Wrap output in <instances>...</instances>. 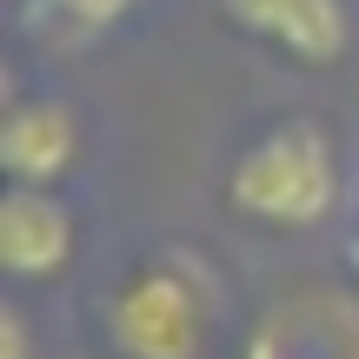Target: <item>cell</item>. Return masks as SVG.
<instances>
[{"label":"cell","mask_w":359,"mask_h":359,"mask_svg":"<svg viewBox=\"0 0 359 359\" xmlns=\"http://www.w3.org/2000/svg\"><path fill=\"white\" fill-rule=\"evenodd\" d=\"M219 206H226V219H240L253 233H313L326 219H339L353 206L339 133L320 114H286L273 127H259L226 160Z\"/></svg>","instance_id":"cell-1"},{"label":"cell","mask_w":359,"mask_h":359,"mask_svg":"<svg viewBox=\"0 0 359 359\" xmlns=\"http://www.w3.org/2000/svg\"><path fill=\"white\" fill-rule=\"evenodd\" d=\"M107 359H213L219 286L187 246L127 259L93 299Z\"/></svg>","instance_id":"cell-2"},{"label":"cell","mask_w":359,"mask_h":359,"mask_svg":"<svg viewBox=\"0 0 359 359\" xmlns=\"http://www.w3.org/2000/svg\"><path fill=\"white\" fill-rule=\"evenodd\" d=\"M219 20L246 47L299 74H339L359 47V20L346 0H219Z\"/></svg>","instance_id":"cell-3"},{"label":"cell","mask_w":359,"mask_h":359,"mask_svg":"<svg viewBox=\"0 0 359 359\" xmlns=\"http://www.w3.org/2000/svg\"><path fill=\"white\" fill-rule=\"evenodd\" d=\"M87 160V120L67 93H7L0 114V187H67Z\"/></svg>","instance_id":"cell-4"},{"label":"cell","mask_w":359,"mask_h":359,"mask_svg":"<svg viewBox=\"0 0 359 359\" xmlns=\"http://www.w3.org/2000/svg\"><path fill=\"white\" fill-rule=\"evenodd\" d=\"M80 266V213L60 187H0V273L53 286Z\"/></svg>","instance_id":"cell-5"},{"label":"cell","mask_w":359,"mask_h":359,"mask_svg":"<svg viewBox=\"0 0 359 359\" xmlns=\"http://www.w3.org/2000/svg\"><path fill=\"white\" fill-rule=\"evenodd\" d=\"M246 359H359V299L346 293H286L253 320Z\"/></svg>","instance_id":"cell-6"},{"label":"cell","mask_w":359,"mask_h":359,"mask_svg":"<svg viewBox=\"0 0 359 359\" xmlns=\"http://www.w3.org/2000/svg\"><path fill=\"white\" fill-rule=\"evenodd\" d=\"M140 0H34V13L47 27H60L67 40H93V34H114Z\"/></svg>","instance_id":"cell-7"},{"label":"cell","mask_w":359,"mask_h":359,"mask_svg":"<svg viewBox=\"0 0 359 359\" xmlns=\"http://www.w3.org/2000/svg\"><path fill=\"white\" fill-rule=\"evenodd\" d=\"M0 359H34V320L20 299H0Z\"/></svg>","instance_id":"cell-8"},{"label":"cell","mask_w":359,"mask_h":359,"mask_svg":"<svg viewBox=\"0 0 359 359\" xmlns=\"http://www.w3.org/2000/svg\"><path fill=\"white\" fill-rule=\"evenodd\" d=\"M339 266L359 286V180H353V206H346V226H339Z\"/></svg>","instance_id":"cell-9"}]
</instances>
